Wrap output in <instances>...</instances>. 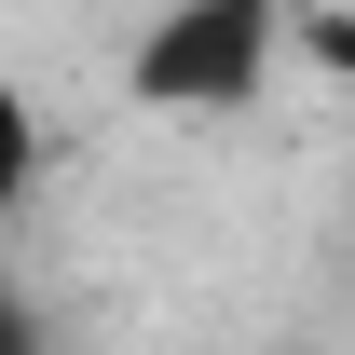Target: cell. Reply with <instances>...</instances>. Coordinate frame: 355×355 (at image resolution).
<instances>
[{
  "mask_svg": "<svg viewBox=\"0 0 355 355\" xmlns=\"http://www.w3.org/2000/svg\"><path fill=\"white\" fill-rule=\"evenodd\" d=\"M287 28H301V0H164L137 28V55H123V96L178 110V123H232V110L273 96Z\"/></svg>",
  "mask_w": 355,
  "mask_h": 355,
  "instance_id": "1",
  "label": "cell"
},
{
  "mask_svg": "<svg viewBox=\"0 0 355 355\" xmlns=\"http://www.w3.org/2000/svg\"><path fill=\"white\" fill-rule=\"evenodd\" d=\"M287 55H314L328 83H355V0H301V28H287Z\"/></svg>",
  "mask_w": 355,
  "mask_h": 355,
  "instance_id": "3",
  "label": "cell"
},
{
  "mask_svg": "<svg viewBox=\"0 0 355 355\" xmlns=\"http://www.w3.org/2000/svg\"><path fill=\"white\" fill-rule=\"evenodd\" d=\"M28 191H42V96L0 69V219H14Z\"/></svg>",
  "mask_w": 355,
  "mask_h": 355,
  "instance_id": "2",
  "label": "cell"
},
{
  "mask_svg": "<svg viewBox=\"0 0 355 355\" xmlns=\"http://www.w3.org/2000/svg\"><path fill=\"white\" fill-rule=\"evenodd\" d=\"M0 355H55V342H42V314L14 301V287H0Z\"/></svg>",
  "mask_w": 355,
  "mask_h": 355,
  "instance_id": "4",
  "label": "cell"
}]
</instances>
